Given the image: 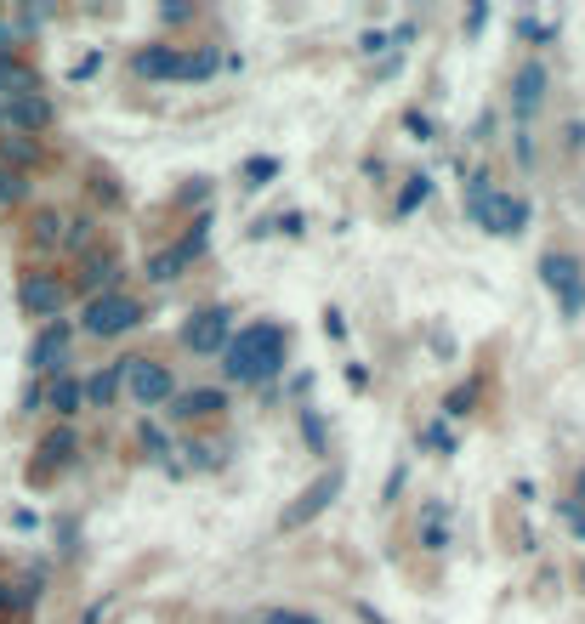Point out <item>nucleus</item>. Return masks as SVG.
<instances>
[{"instance_id":"0eeeda50","label":"nucleus","mask_w":585,"mask_h":624,"mask_svg":"<svg viewBox=\"0 0 585 624\" xmlns=\"http://www.w3.org/2000/svg\"><path fill=\"white\" fill-rule=\"evenodd\" d=\"M18 301H23L29 318H46V324H52L57 312H63V301H69V284H63L57 273H29L18 284Z\"/></svg>"},{"instance_id":"20e7f679","label":"nucleus","mask_w":585,"mask_h":624,"mask_svg":"<svg viewBox=\"0 0 585 624\" xmlns=\"http://www.w3.org/2000/svg\"><path fill=\"white\" fill-rule=\"evenodd\" d=\"M120 386L131 392V403H142V409L177 398V375H171L165 364H154V358H125V364H120Z\"/></svg>"},{"instance_id":"1a4fd4ad","label":"nucleus","mask_w":585,"mask_h":624,"mask_svg":"<svg viewBox=\"0 0 585 624\" xmlns=\"http://www.w3.org/2000/svg\"><path fill=\"white\" fill-rule=\"evenodd\" d=\"M205 239H211V222H194L177 244H171V250H160V256L148 261V278H160V284H165V278H177L182 267H188V261L199 256V250H205Z\"/></svg>"},{"instance_id":"412c9836","label":"nucleus","mask_w":585,"mask_h":624,"mask_svg":"<svg viewBox=\"0 0 585 624\" xmlns=\"http://www.w3.org/2000/svg\"><path fill=\"white\" fill-rule=\"evenodd\" d=\"M57 227H63V216H52V210H46V216H35V244H40V250L63 244V233H57Z\"/></svg>"},{"instance_id":"9d476101","label":"nucleus","mask_w":585,"mask_h":624,"mask_svg":"<svg viewBox=\"0 0 585 624\" xmlns=\"http://www.w3.org/2000/svg\"><path fill=\"white\" fill-rule=\"evenodd\" d=\"M69 341H74V330L63 324V318H52V324L35 335V347H29V369H35V375H52V369H63V358H69Z\"/></svg>"},{"instance_id":"2eb2a0df","label":"nucleus","mask_w":585,"mask_h":624,"mask_svg":"<svg viewBox=\"0 0 585 624\" xmlns=\"http://www.w3.org/2000/svg\"><path fill=\"white\" fill-rule=\"evenodd\" d=\"M46 403H52L57 415H74V409L86 403V386H80V381H69V375H63V381H52V392H46Z\"/></svg>"},{"instance_id":"f8f14e48","label":"nucleus","mask_w":585,"mask_h":624,"mask_svg":"<svg viewBox=\"0 0 585 624\" xmlns=\"http://www.w3.org/2000/svg\"><path fill=\"white\" fill-rule=\"evenodd\" d=\"M0 120L12 125V131H18V137H29V131H46V125H52V103H46V97H12V103H0Z\"/></svg>"},{"instance_id":"f3484780","label":"nucleus","mask_w":585,"mask_h":624,"mask_svg":"<svg viewBox=\"0 0 585 624\" xmlns=\"http://www.w3.org/2000/svg\"><path fill=\"white\" fill-rule=\"evenodd\" d=\"M40 454H46V466H63V460L74 454V432H69V426H63V432H52L46 443H40Z\"/></svg>"},{"instance_id":"bb28decb","label":"nucleus","mask_w":585,"mask_h":624,"mask_svg":"<svg viewBox=\"0 0 585 624\" xmlns=\"http://www.w3.org/2000/svg\"><path fill=\"white\" fill-rule=\"evenodd\" d=\"M6 607H12V585H0V613H6Z\"/></svg>"},{"instance_id":"ddd939ff","label":"nucleus","mask_w":585,"mask_h":624,"mask_svg":"<svg viewBox=\"0 0 585 624\" xmlns=\"http://www.w3.org/2000/svg\"><path fill=\"white\" fill-rule=\"evenodd\" d=\"M540 86H546V69H540V63H529V69L517 74V91H512L517 120H529V114H534V103H540Z\"/></svg>"},{"instance_id":"aec40b11","label":"nucleus","mask_w":585,"mask_h":624,"mask_svg":"<svg viewBox=\"0 0 585 624\" xmlns=\"http://www.w3.org/2000/svg\"><path fill=\"white\" fill-rule=\"evenodd\" d=\"M23 193H29V182H23L18 171H6V165H0V210H6V205H18Z\"/></svg>"},{"instance_id":"f257e3e1","label":"nucleus","mask_w":585,"mask_h":624,"mask_svg":"<svg viewBox=\"0 0 585 624\" xmlns=\"http://www.w3.org/2000/svg\"><path fill=\"white\" fill-rule=\"evenodd\" d=\"M222 364H228L233 381H273L284 364V330L279 324H250L228 341L222 352Z\"/></svg>"},{"instance_id":"a878e982","label":"nucleus","mask_w":585,"mask_h":624,"mask_svg":"<svg viewBox=\"0 0 585 624\" xmlns=\"http://www.w3.org/2000/svg\"><path fill=\"white\" fill-rule=\"evenodd\" d=\"M279 171V159H250V182H262V176Z\"/></svg>"},{"instance_id":"393cba45","label":"nucleus","mask_w":585,"mask_h":624,"mask_svg":"<svg viewBox=\"0 0 585 624\" xmlns=\"http://www.w3.org/2000/svg\"><path fill=\"white\" fill-rule=\"evenodd\" d=\"M302 432L313 437V449H324V443H330V432H324V420H319V415H307V420H302Z\"/></svg>"},{"instance_id":"4be33fe9","label":"nucleus","mask_w":585,"mask_h":624,"mask_svg":"<svg viewBox=\"0 0 585 624\" xmlns=\"http://www.w3.org/2000/svg\"><path fill=\"white\" fill-rule=\"evenodd\" d=\"M256 624H319V619H313V613H296V607H267Z\"/></svg>"},{"instance_id":"7ed1b4c3","label":"nucleus","mask_w":585,"mask_h":624,"mask_svg":"<svg viewBox=\"0 0 585 624\" xmlns=\"http://www.w3.org/2000/svg\"><path fill=\"white\" fill-rule=\"evenodd\" d=\"M137 324H142V301H131L125 290H103V295H91L86 312H80V330L97 335V341H114V335L137 330Z\"/></svg>"},{"instance_id":"dca6fc26","label":"nucleus","mask_w":585,"mask_h":624,"mask_svg":"<svg viewBox=\"0 0 585 624\" xmlns=\"http://www.w3.org/2000/svg\"><path fill=\"white\" fill-rule=\"evenodd\" d=\"M0 165L23 176V165H35V142H29V137H6V142H0Z\"/></svg>"},{"instance_id":"a211bd4d","label":"nucleus","mask_w":585,"mask_h":624,"mask_svg":"<svg viewBox=\"0 0 585 624\" xmlns=\"http://www.w3.org/2000/svg\"><path fill=\"white\" fill-rule=\"evenodd\" d=\"M114 386H120V364L103 369V375H91V381H86V403H108V398H114Z\"/></svg>"},{"instance_id":"39448f33","label":"nucleus","mask_w":585,"mask_h":624,"mask_svg":"<svg viewBox=\"0 0 585 624\" xmlns=\"http://www.w3.org/2000/svg\"><path fill=\"white\" fill-rule=\"evenodd\" d=\"M472 210H478V222L489 227V233H506V239L529 227V205H523L517 193H495V188H489V193H472Z\"/></svg>"},{"instance_id":"6e6552de","label":"nucleus","mask_w":585,"mask_h":624,"mask_svg":"<svg viewBox=\"0 0 585 624\" xmlns=\"http://www.w3.org/2000/svg\"><path fill=\"white\" fill-rule=\"evenodd\" d=\"M182 341H188V352H228L233 341V312L228 307H205L188 318V330H182Z\"/></svg>"},{"instance_id":"b1692460","label":"nucleus","mask_w":585,"mask_h":624,"mask_svg":"<svg viewBox=\"0 0 585 624\" xmlns=\"http://www.w3.org/2000/svg\"><path fill=\"white\" fill-rule=\"evenodd\" d=\"M421 199H426V176H415V182H409V193L398 199V210H415Z\"/></svg>"},{"instance_id":"4468645a","label":"nucleus","mask_w":585,"mask_h":624,"mask_svg":"<svg viewBox=\"0 0 585 624\" xmlns=\"http://www.w3.org/2000/svg\"><path fill=\"white\" fill-rule=\"evenodd\" d=\"M216 409H228V398H222V392H211V386H205V392H188V398H177V415L182 420L216 415Z\"/></svg>"},{"instance_id":"423d86ee","label":"nucleus","mask_w":585,"mask_h":624,"mask_svg":"<svg viewBox=\"0 0 585 624\" xmlns=\"http://www.w3.org/2000/svg\"><path fill=\"white\" fill-rule=\"evenodd\" d=\"M540 284L563 301V312L585 307V278H580V261H574V256H557V250H551V256L540 261Z\"/></svg>"},{"instance_id":"9b49d317","label":"nucleus","mask_w":585,"mask_h":624,"mask_svg":"<svg viewBox=\"0 0 585 624\" xmlns=\"http://www.w3.org/2000/svg\"><path fill=\"white\" fill-rule=\"evenodd\" d=\"M336 494H341V471H324L319 483H313V488L302 494V500H296L290 511H284V528H302V522H313V517L324 511V505L336 500Z\"/></svg>"},{"instance_id":"6ab92c4d","label":"nucleus","mask_w":585,"mask_h":624,"mask_svg":"<svg viewBox=\"0 0 585 624\" xmlns=\"http://www.w3.org/2000/svg\"><path fill=\"white\" fill-rule=\"evenodd\" d=\"M108 278H114V261H108V256H97V261L86 267V273H80V284H86L91 295H103V284H108Z\"/></svg>"},{"instance_id":"5701e85b","label":"nucleus","mask_w":585,"mask_h":624,"mask_svg":"<svg viewBox=\"0 0 585 624\" xmlns=\"http://www.w3.org/2000/svg\"><path fill=\"white\" fill-rule=\"evenodd\" d=\"M63 244H69V250H86V244H91V222H69Z\"/></svg>"},{"instance_id":"f03ea898","label":"nucleus","mask_w":585,"mask_h":624,"mask_svg":"<svg viewBox=\"0 0 585 624\" xmlns=\"http://www.w3.org/2000/svg\"><path fill=\"white\" fill-rule=\"evenodd\" d=\"M142 80H205L216 74V52H177V46H142L131 57Z\"/></svg>"}]
</instances>
